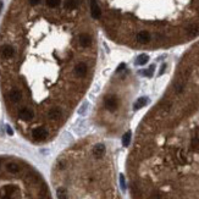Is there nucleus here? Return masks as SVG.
Segmentation results:
<instances>
[{
    "instance_id": "f257e3e1",
    "label": "nucleus",
    "mask_w": 199,
    "mask_h": 199,
    "mask_svg": "<svg viewBox=\"0 0 199 199\" xmlns=\"http://www.w3.org/2000/svg\"><path fill=\"white\" fill-rule=\"evenodd\" d=\"M13 55H15V49H13V46H11L9 44H5L0 48V56L3 59H11Z\"/></svg>"
},
{
    "instance_id": "f03ea898",
    "label": "nucleus",
    "mask_w": 199,
    "mask_h": 199,
    "mask_svg": "<svg viewBox=\"0 0 199 199\" xmlns=\"http://www.w3.org/2000/svg\"><path fill=\"white\" fill-rule=\"evenodd\" d=\"M32 137L36 141L40 142V141H44L48 137V132H46V129L44 127H37V128H34L32 131Z\"/></svg>"
},
{
    "instance_id": "7ed1b4c3",
    "label": "nucleus",
    "mask_w": 199,
    "mask_h": 199,
    "mask_svg": "<svg viewBox=\"0 0 199 199\" xmlns=\"http://www.w3.org/2000/svg\"><path fill=\"white\" fill-rule=\"evenodd\" d=\"M87 71H88V66L84 63L77 64L76 66H75V68H73V73H75V76H76L77 78L84 77L87 75Z\"/></svg>"
},
{
    "instance_id": "20e7f679",
    "label": "nucleus",
    "mask_w": 199,
    "mask_h": 199,
    "mask_svg": "<svg viewBox=\"0 0 199 199\" xmlns=\"http://www.w3.org/2000/svg\"><path fill=\"white\" fill-rule=\"evenodd\" d=\"M18 117L21 119L22 121L28 122V121H32V120H33L34 114H33V111L31 110V109H28V108H23V109H21V110L18 111Z\"/></svg>"
},
{
    "instance_id": "39448f33",
    "label": "nucleus",
    "mask_w": 199,
    "mask_h": 199,
    "mask_svg": "<svg viewBox=\"0 0 199 199\" xmlns=\"http://www.w3.org/2000/svg\"><path fill=\"white\" fill-rule=\"evenodd\" d=\"M91 13H92L93 18H95V20L101 17V9H100L99 4L97 3V0H91Z\"/></svg>"
},
{
    "instance_id": "423d86ee",
    "label": "nucleus",
    "mask_w": 199,
    "mask_h": 199,
    "mask_svg": "<svg viewBox=\"0 0 199 199\" xmlns=\"http://www.w3.org/2000/svg\"><path fill=\"white\" fill-rule=\"evenodd\" d=\"M136 39H137V42L138 43L147 44V43H149L150 40H152V36H150V33L147 32V31H141V32L137 33Z\"/></svg>"
},
{
    "instance_id": "0eeeda50",
    "label": "nucleus",
    "mask_w": 199,
    "mask_h": 199,
    "mask_svg": "<svg viewBox=\"0 0 199 199\" xmlns=\"http://www.w3.org/2000/svg\"><path fill=\"white\" fill-rule=\"evenodd\" d=\"M61 116H63V111H61V109L55 106V108H51L49 111H48V117H49L51 121H58L61 119Z\"/></svg>"
},
{
    "instance_id": "6e6552de",
    "label": "nucleus",
    "mask_w": 199,
    "mask_h": 199,
    "mask_svg": "<svg viewBox=\"0 0 199 199\" xmlns=\"http://www.w3.org/2000/svg\"><path fill=\"white\" fill-rule=\"evenodd\" d=\"M104 105L105 108L108 109L109 111H114L117 109V99H116L115 97H106L105 98V101H104Z\"/></svg>"
},
{
    "instance_id": "1a4fd4ad",
    "label": "nucleus",
    "mask_w": 199,
    "mask_h": 199,
    "mask_svg": "<svg viewBox=\"0 0 199 199\" xmlns=\"http://www.w3.org/2000/svg\"><path fill=\"white\" fill-rule=\"evenodd\" d=\"M92 42H93V39H92V37L89 36L88 33H82V34H79V37H78V43H79V45L87 48V46H89V45L92 44Z\"/></svg>"
},
{
    "instance_id": "9d476101",
    "label": "nucleus",
    "mask_w": 199,
    "mask_h": 199,
    "mask_svg": "<svg viewBox=\"0 0 199 199\" xmlns=\"http://www.w3.org/2000/svg\"><path fill=\"white\" fill-rule=\"evenodd\" d=\"M8 97H9L10 101H12V103H18V101H21V99H22V93L20 92L18 89H12V91L9 92Z\"/></svg>"
},
{
    "instance_id": "9b49d317",
    "label": "nucleus",
    "mask_w": 199,
    "mask_h": 199,
    "mask_svg": "<svg viewBox=\"0 0 199 199\" xmlns=\"http://www.w3.org/2000/svg\"><path fill=\"white\" fill-rule=\"evenodd\" d=\"M105 150H106V149H105L104 144L99 143V144H97V146H94V148H93V155H94L95 158H98V159H100V158L104 156Z\"/></svg>"
},
{
    "instance_id": "f8f14e48",
    "label": "nucleus",
    "mask_w": 199,
    "mask_h": 199,
    "mask_svg": "<svg viewBox=\"0 0 199 199\" xmlns=\"http://www.w3.org/2000/svg\"><path fill=\"white\" fill-rule=\"evenodd\" d=\"M81 0H65L64 1V8L66 10H73L76 9L77 6H79Z\"/></svg>"
},
{
    "instance_id": "ddd939ff",
    "label": "nucleus",
    "mask_w": 199,
    "mask_h": 199,
    "mask_svg": "<svg viewBox=\"0 0 199 199\" xmlns=\"http://www.w3.org/2000/svg\"><path fill=\"white\" fill-rule=\"evenodd\" d=\"M6 170H8L10 174H18L20 172V166L17 165L16 162H9L8 165H6Z\"/></svg>"
},
{
    "instance_id": "4468645a",
    "label": "nucleus",
    "mask_w": 199,
    "mask_h": 199,
    "mask_svg": "<svg viewBox=\"0 0 199 199\" xmlns=\"http://www.w3.org/2000/svg\"><path fill=\"white\" fill-rule=\"evenodd\" d=\"M148 103V99L146 98V97H143V98H139L138 100H137L136 103H134V105H133V109L134 110H139L141 108H143L144 105H146Z\"/></svg>"
},
{
    "instance_id": "2eb2a0df",
    "label": "nucleus",
    "mask_w": 199,
    "mask_h": 199,
    "mask_svg": "<svg viewBox=\"0 0 199 199\" xmlns=\"http://www.w3.org/2000/svg\"><path fill=\"white\" fill-rule=\"evenodd\" d=\"M149 61V56L148 55H146V54H142V55H139L138 58H137V60H136V64L137 65H139V66H143V65H146L147 63Z\"/></svg>"
},
{
    "instance_id": "dca6fc26",
    "label": "nucleus",
    "mask_w": 199,
    "mask_h": 199,
    "mask_svg": "<svg viewBox=\"0 0 199 199\" xmlns=\"http://www.w3.org/2000/svg\"><path fill=\"white\" fill-rule=\"evenodd\" d=\"M129 142H131V132H126L125 134H123V137H122V144H123V147H128V144H129Z\"/></svg>"
},
{
    "instance_id": "f3484780",
    "label": "nucleus",
    "mask_w": 199,
    "mask_h": 199,
    "mask_svg": "<svg viewBox=\"0 0 199 199\" xmlns=\"http://www.w3.org/2000/svg\"><path fill=\"white\" fill-rule=\"evenodd\" d=\"M56 195L58 199H67V192L65 188H59L56 192Z\"/></svg>"
},
{
    "instance_id": "a211bd4d",
    "label": "nucleus",
    "mask_w": 199,
    "mask_h": 199,
    "mask_svg": "<svg viewBox=\"0 0 199 199\" xmlns=\"http://www.w3.org/2000/svg\"><path fill=\"white\" fill-rule=\"evenodd\" d=\"M45 3H46V5L49 6V8H58V6L60 5V3H61V0H45Z\"/></svg>"
},
{
    "instance_id": "6ab92c4d",
    "label": "nucleus",
    "mask_w": 199,
    "mask_h": 199,
    "mask_svg": "<svg viewBox=\"0 0 199 199\" xmlns=\"http://www.w3.org/2000/svg\"><path fill=\"white\" fill-rule=\"evenodd\" d=\"M15 191H16V187H15V186H5V192H6V194L11 195Z\"/></svg>"
},
{
    "instance_id": "aec40b11",
    "label": "nucleus",
    "mask_w": 199,
    "mask_h": 199,
    "mask_svg": "<svg viewBox=\"0 0 199 199\" xmlns=\"http://www.w3.org/2000/svg\"><path fill=\"white\" fill-rule=\"evenodd\" d=\"M87 109H88V104H87V103H84V104L81 106V109L78 110V113H79L81 115H84V113L87 111Z\"/></svg>"
},
{
    "instance_id": "412c9836",
    "label": "nucleus",
    "mask_w": 199,
    "mask_h": 199,
    "mask_svg": "<svg viewBox=\"0 0 199 199\" xmlns=\"http://www.w3.org/2000/svg\"><path fill=\"white\" fill-rule=\"evenodd\" d=\"M120 184H121V188L125 191L126 189V183H125V177H123V175H120Z\"/></svg>"
},
{
    "instance_id": "4be33fe9",
    "label": "nucleus",
    "mask_w": 199,
    "mask_h": 199,
    "mask_svg": "<svg viewBox=\"0 0 199 199\" xmlns=\"http://www.w3.org/2000/svg\"><path fill=\"white\" fill-rule=\"evenodd\" d=\"M153 71H154V66H150V68H149V70L148 71H144V73H146V76H152V75H153Z\"/></svg>"
},
{
    "instance_id": "5701e85b",
    "label": "nucleus",
    "mask_w": 199,
    "mask_h": 199,
    "mask_svg": "<svg viewBox=\"0 0 199 199\" xmlns=\"http://www.w3.org/2000/svg\"><path fill=\"white\" fill-rule=\"evenodd\" d=\"M28 3H30L32 6H36V5H38V4L40 3V0H28Z\"/></svg>"
},
{
    "instance_id": "b1692460",
    "label": "nucleus",
    "mask_w": 199,
    "mask_h": 199,
    "mask_svg": "<svg viewBox=\"0 0 199 199\" xmlns=\"http://www.w3.org/2000/svg\"><path fill=\"white\" fill-rule=\"evenodd\" d=\"M6 131H8V134H10V136H12V134H13V131L11 129V127H10L9 125L6 126Z\"/></svg>"
},
{
    "instance_id": "393cba45",
    "label": "nucleus",
    "mask_w": 199,
    "mask_h": 199,
    "mask_svg": "<svg viewBox=\"0 0 199 199\" xmlns=\"http://www.w3.org/2000/svg\"><path fill=\"white\" fill-rule=\"evenodd\" d=\"M123 68H125V64H121V65H120V67L117 68V72H120L121 70H123Z\"/></svg>"
},
{
    "instance_id": "a878e982",
    "label": "nucleus",
    "mask_w": 199,
    "mask_h": 199,
    "mask_svg": "<svg viewBox=\"0 0 199 199\" xmlns=\"http://www.w3.org/2000/svg\"><path fill=\"white\" fill-rule=\"evenodd\" d=\"M165 68H166V65H164L162 67H161V70H160V72H159V75H162V72L165 71Z\"/></svg>"
},
{
    "instance_id": "bb28decb",
    "label": "nucleus",
    "mask_w": 199,
    "mask_h": 199,
    "mask_svg": "<svg viewBox=\"0 0 199 199\" xmlns=\"http://www.w3.org/2000/svg\"><path fill=\"white\" fill-rule=\"evenodd\" d=\"M3 6H4V4H3L1 0H0V12H1V10H3Z\"/></svg>"
}]
</instances>
